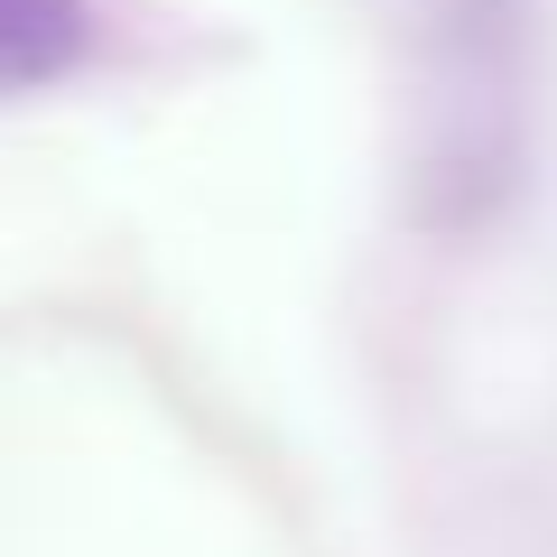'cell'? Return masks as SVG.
Segmentation results:
<instances>
[{
  "mask_svg": "<svg viewBox=\"0 0 557 557\" xmlns=\"http://www.w3.org/2000/svg\"><path fill=\"white\" fill-rule=\"evenodd\" d=\"M84 38H94L84 0H0V94L57 84L84 57Z\"/></svg>",
  "mask_w": 557,
  "mask_h": 557,
  "instance_id": "1",
  "label": "cell"
}]
</instances>
